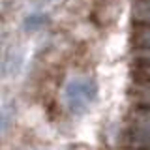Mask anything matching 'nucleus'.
<instances>
[{
	"label": "nucleus",
	"mask_w": 150,
	"mask_h": 150,
	"mask_svg": "<svg viewBox=\"0 0 150 150\" xmlns=\"http://www.w3.org/2000/svg\"><path fill=\"white\" fill-rule=\"evenodd\" d=\"M133 41H135V45H137V47L150 49V26H146V25H135Z\"/></svg>",
	"instance_id": "7ed1b4c3"
},
{
	"label": "nucleus",
	"mask_w": 150,
	"mask_h": 150,
	"mask_svg": "<svg viewBox=\"0 0 150 150\" xmlns=\"http://www.w3.org/2000/svg\"><path fill=\"white\" fill-rule=\"evenodd\" d=\"M131 98L137 105L150 107V81H139L135 79V84L131 88Z\"/></svg>",
	"instance_id": "f257e3e1"
},
{
	"label": "nucleus",
	"mask_w": 150,
	"mask_h": 150,
	"mask_svg": "<svg viewBox=\"0 0 150 150\" xmlns=\"http://www.w3.org/2000/svg\"><path fill=\"white\" fill-rule=\"evenodd\" d=\"M133 19L137 25H150V0H135Z\"/></svg>",
	"instance_id": "f03ea898"
}]
</instances>
